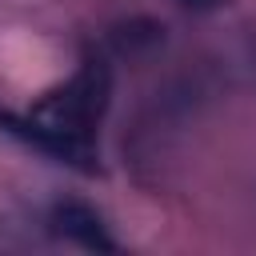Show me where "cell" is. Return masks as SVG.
<instances>
[{
	"mask_svg": "<svg viewBox=\"0 0 256 256\" xmlns=\"http://www.w3.org/2000/svg\"><path fill=\"white\" fill-rule=\"evenodd\" d=\"M180 8H188V12H216L220 4H228V0H176Z\"/></svg>",
	"mask_w": 256,
	"mask_h": 256,
	"instance_id": "5b68a950",
	"label": "cell"
},
{
	"mask_svg": "<svg viewBox=\"0 0 256 256\" xmlns=\"http://www.w3.org/2000/svg\"><path fill=\"white\" fill-rule=\"evenodd\" d=\"M108 88H112L108 64L104 60H88L80 68V76L64 92H56V96H48L40 104V120H52V124L72 128V132H88L100 120L104 104H108Z\"/></svg>",
	"mask_w": 256,
	"mask_h": 256,
	"instance_id": "6da1fadb",
	"label": "cell"
},
{
	"mask_svg": "<svg viewBox=\"0 0 256 256\" xmlns=\"http://www.w3.org/2000/svg\"><path fill=\"white\" fill-rule=\"evenodd\" d=\"M52 228L68 240H76L80 248H92V252H116V240L108 236L104 220L96 216V208L80 204V200H60L52 208Z\"/></svg>",
	"mask_w": 256,
	"mask_h": 256,
	"instance_id": "3957f363",
	"label": "cell"
},
{
	"mask_svg": "<svg viewBox=\"0 0 256 256\" xmlns=\"http://www.w3.org/2000/svg\"><path fill=\"white\" fill-rule=\"evenodd\" d=\"M0 128L36 144L40 152L56 156L60 164H72L80 172H92L96 168V148H92V136L88 132H72V128H60L52 120H24V116H12V112H0Z\"/></svg>",
	"mask_w": 256,
	"mask_h": 256,
	"instance_id": "7a4b0ae2",
	"label": "cell"
},
{
	"mask_svg": "<svg viewBox=\"0 0 256 256\" xmlns=\"http://www.w3.org/2000/svg\"><path fill=\"white\" fill-rule=\"evenodd\" d=\"M108 44L120 56H144V52H152V48L164 44V24L152 20V16H128V20L112 24Z\"/></svg>",
	"mask_w": 256,
	"mask_h": 256,
	"instance_id": "277c9868",
	"label": "cell"
}]
</instances>
